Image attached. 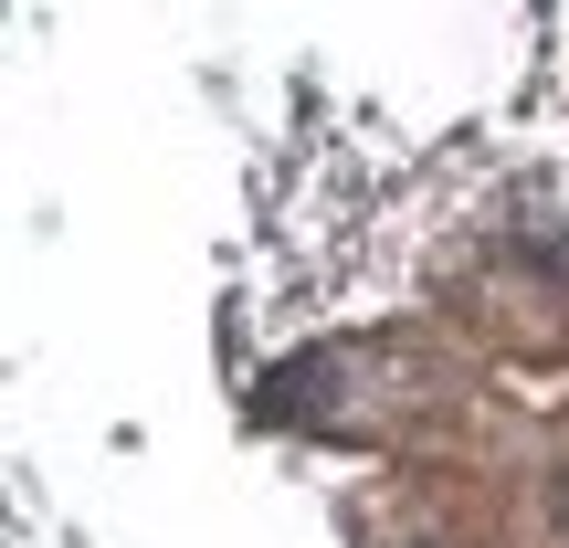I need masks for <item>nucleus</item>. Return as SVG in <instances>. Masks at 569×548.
<instances>
[{"mask_svg": "<svg viewBox=\"0 0 569 548\" xmlns=\"http://www.w3.org/2000/svg\"><path fill=\"white\" fill-rule=\"evenodd\" d=\"M559 517H569V475H559Z\"/></svg>", "mask_w": 569, "mask_h": 548, "instance_id": "f257e3e1", "label": "nucleus"}]
</instances>
